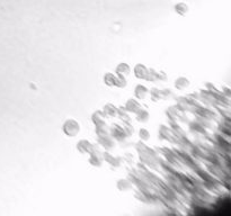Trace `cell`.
I'll return each mask as SVG.
<instances>
[{
    "instance_id": "6da1fadb",
    "label": "cell",
    "mask_w": 231,
    "mask_h": 216,
    "mask_svg": "<svg viewBox=\"0 0 231 216\" xmlns=\"http://www.w3.org/2000/svg\"><path fill=\"white\" fill-rule=\"evenodd\" d=\"M63 129L68 136H76L77 133H79L80 131V126H79V123H77L73 119H70V121H67Z\"/></svg>"
},
{
    "instance_id": "7a4b0ae2",
    "label": "cell",
    "mask_w": 231,
    "mask_h": 216,
    "mask_svg": "<svg viewBox=\"0 0 231 216\" xmlns=\"http://www.w3.org/2000/svg\"><path fill=\"white\" fill-rule=\"evenodd\" d=\"M187 8H188V7H187L185 3H178L176 6V11L178 14H180V15H184V14L187 13Z\"/></svg>"
},
{
    "instance_id": "3957f363",
    "label": "cell",
    "mask_w": 231,
    "mask_h": 216,
    "mask_svg": "<svg viewBox=\"0 0 231 216\" xmlns=\"http://www.w3.org/2000/svg\"><path fill=\"white\" fill-rule=\"evenodd\" d=\"M147 94H148L147 89H144V91H141V86H139V87L136 88V96L139 98H144L147 96Z\"/></svg>"
},
{
    "instance_id": "277c9868",
    "label": "cell",
    "mask_w": 231,
    "mask_h": 216,
    "mask_svg": "<svg viewBox=\"0 0 231 216\" xmlns=\"http://www.w3.org/2000/svg\"><path fill=\"white\" fill-rule=\"evenodd\" d=\"M140 135H142V137L144 138V140H148V138H149V136H148V135H149V132L147 131V129H141V131H140Z\"/></svg>"
}]
</instances>
